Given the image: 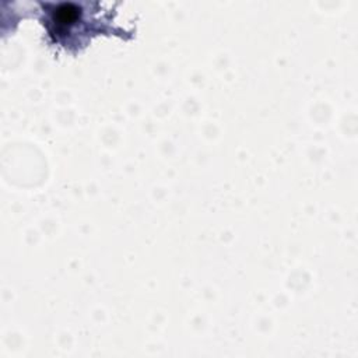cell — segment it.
Segmentation results:
<instances>
[{
    "label": "cell",
    "mask_w": 358,
    "mask_h": 358,
    "mask_svg": "<svg viewBox=\"0 0 358 358\" xmlns=\"http://www.w3.org/2000/svg\"><path fill=\"white\" fill-rule=\"evenodd\" d=\"M38 18L45 29L46 42L56 50L77 55L101 34L124 36L127 32L113 25L115 10L101 3H36Z\"/></svg>",
    "instance_id": "cell-1"
}]
</instances>
